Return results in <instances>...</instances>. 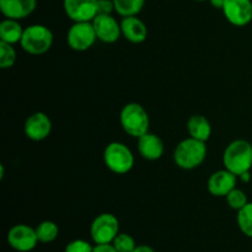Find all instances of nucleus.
I'll return each instance as SVG.
<instances>
[{
	"label": "nucleus",
	"mask_w": 252,
	"mask_h": 252,
	"mask_svg": "<svg viewBox=\"0 0 252 252\" xmlns=\"http://www.w3.org/2000/svg\"><path fill=\"white\" fill-rule=\"evenodd\" d=\"M103 161L113 174L125 175L133 169L134 155L126 144L112 142L103 150Z\"/></svg>",
	"instance_id": "nucleus-5"
},
{
	"label": "nucleus",
	"mask_w": 252,
	"mask_h": 252,
	"mask_svg": "<svg viewBox=\"0 0 252 252\" xmlns=\"http://www.w3.org/2000/svg\"><path fill=\"white\" fill-rule=\"evenodd\" d=\"M226 0H209V2H211V5L213 7H216V9H223L224 4H225Z\"/></svg>",
	"instance_id": "nucleus-28"
},
{
	"label": "nucleus",
	"mask_w": 252,
	"mask_h": 252,
	"mask_svg": "<svg viewBox=\"0 0 252 252\" xmlns=\"http://www.w3.org/2000/svg\"><path fill=\"white\" fill-rule=\"evenodd\" d=\"M20 44L29 54L41 56L51 49L53 44V33L44 25H30L24 30Z\"/></svg>",
	"instance_id": "nucleus-4"
},
{
	"label": "nucleus",
	"mask_w": 252,
	"mask_h": 252,
	"mask_svg": "<svg viewBox=\"0 0 252 252\" xmlns=\"http://www.w3.org/2000/svg\"><path fill=\"white\" fill-rule=\"evenodd\" d=\"M225 198L229 207H230L231 209H235V211H240L241 208H244V207L249 203L248 196H246L245 192L240 189H236V187L233 191L229 192L228 196H226Z\"/></svg>",
	"instance_id": "nucleus-23"
},
{
	"label": "nucleus",
	"mask_w": 252,
	"mask_h": 252,
	"mask_svg": "<svg viewBox=\"0 0 252 252\" xmlns=\"http://www.w3.org/2000/svg\"><path fill=\"white\" fill-rule=\"evenodd\" d=\"M94 246H91L90 243L81 239H76V240L70 241L66 245L65 251L64 252H93Z\"/></svg>",
	"instance_id": "nucleus-25"
},
{
	"label": "nucleus",
	"mask_w": 252,
	"mask_h": 252,
	"mask_svg": "<svg viewBox=\"0 0 252 252\" xmlns=\"http://www.w3.org/2000/svg\"><path fill=\"white\" fill-rule=\"evenodd\" d=\"M63 7L74 22L93 21L97 15V0H63Z\"/></svg>",
	"instance_id": "nucleus-10"
},
{
	"label": "nucleus",
	"mask_w": 252,
	"mask_h": 252,
	"mask_svg": "<svg viewBox=\"0 0 252 252\" xmlns=\"http://www.w3.org/2000/svg\"><path fill=\"white\" fill-rule=\"evenodd\" d=\"M207 157V145L194 138L181 140L175 148L174 161L184 170H193L203 164Z\"/></svg>",
	"instance_id": "nucleus-2"
},
{
	"label": "nucleus",
	"mask_w": 252,
	"mask_h": 252,
	"mask_svg": "<svg viewBox=\"0 0 252 252\" xmlns=\"http://www.w3.org/2000/svg\"><path fill=\"white\" fill-rule=\"evenodd\" d=\"M112 245L118 252H133L137 245L135 241L129 234H118L115 240L112 241Z\"/></svg>",
	"instance_id": "nucleus-24"
},
{
	"label": "nucleus",
	"mask_w": 252,
	"mask_h": 252,
	"mask_svg": "<svg viewBox=\"0 0 252 252\" xmlns=\"http://www.w3.org/2000/svg\"><path fill=\"white\" fill-rule=\"evenodd\" d=\"M238 176L229 170H219L209 176L207 189L214 197H226L230 191L236 187Z\"/></svg>",
	"instance_id": "nucleus-13"
},
{
	"label": "nucleus",
	"mask_w": 252,
	"mask_h": 252,
	"mask_svg": "<svg viewBox=\"0 0 252 252\" xmlns=\"http://www.w3.org/2000/svg\"><path fill=\"white\" fill-rule=\"evenodd\" d=\"M239 177H240V179L243 180L244 182H249V181H250V171L245 172V174H243V175H240Z\"/></svg>",
	"instance_id": "nucleus-30"
},
{
	"label": "nucleus",
	"mask_w": 252,
	"mask_h": 252,
	"mask_svg": "<svg viewBox=\"0 0 252 252\" xmlns=\"http://www.w3.org/2000/svg\"><path fill=\"white\" fill-rule=\"evenodd\" d=\"M97 39L93 21L74 22L66 33V42L73 51L85 52L94 46Z\"/></svg>",
	"instance_id": "nucleus-7"
},
{
	"label": "nucleus",
	"mask_w": 252,
	"mask_h": 252,
	"mask_svg": "<svg viewBox=\"0 0 252 252\" xmlns=\"http://www.w3.org/2000/svg\"><path fill=\"white\" fill-rule=\"evenodd\" d=\"M121 31L123 37L130 43H142L148 37L147 26L137 16L123 17L121 21Z\"/></svg>",
	"instance_id": "nucleus-16"
},
{
	"label": "nucleus",
	"mask_w": 252,
	"mask_h": 252,
	"mask_svg": "<svg viewBox=\"0 0 252 252\" xmlns=\"http://www.w3.org/2000/svg\"><path fill=\"white\" fill-rule=\"evenodd\" d=\"M24 30L19 20L5 19L0 24V42L15 44L20 43L24 34Z\"/></svg>",
	"instance_id": "nucleus-18"
},
{
	"label": "nucleus",
	"mask_w": 252,
	"mask_h": 252,
	"mask_svg": "<svg viewBox=\"0 0 252 252\" xmlns=\"http://www.w3.org/2000/svg\"><path fill=\"white\" fill-rule=\"evenodd\" d=\"M36 6L37 0H0V11L6 19H26Z\"/></svg>",
	"instance_id": "nucleus-14"
},
{
	"label": "nucleus",
	"mask_w": 252,
	"mask_h": 252,
	"mask_svg": "<svg viewBox=\"0 0 252 252\" xmlns=\"http://www.w3.org/2000/svg\"><path fill=\"white\" fill-rule=\"evenodd\" d=\"M187 132L189 137L206 143L211 138L212 126L202 115H193L187 121Z\"/></svg>",
	"instance_id": "nucleus-17"
},
{
	"label": "nucleus",
	"mask_w": 252,
	"mask_h": 252,
	"mask_svg": "<svg viewBox=\"0 0 252 252\" xmlns=\"http://www.w3.org/2000/svg\"><path fill=\"white\" fill-rule=\"evenodd\" d=\"M93 252H118L112 244H98L94 246Z\"/></svg>",
	"instance_id": "nucleus-27"
},
{
	"label": "nucleus",
	"mask_w": 252,
	"mask_h": 252,
	"mask_svg": "<svg viewBox=\"0 0 252 252\" xmlns=\"http://www.w3.org/2000/svg\"><path fill=\"white\" fill-rule=\"evenodd\" d=\"M223 165L236 176L249 172L252 167V144L245 139L233 140L225 148Z\"/></svg>",
	"instance_id": "nucleus-1"
},
{
	"label": "nucleus",
	"mask_w": 252,
	"mask_h": 252,
	"mask_svg": "<svg viewBox=\"0 0 252 252\" xmlns=\"http://www.w3.org/2000/svg\"><path fill=\"white\" fill-rule=\"evenodd\" d=\"M120 122L123 130L137 139L149 132V115L145 108L137 102H129L123 106L120 113Z\"/></svg>",
	"instance_id": "nucleus-3"
},
{
	"label": "nucleus",
	"mask_w": 252,
	"mask_h": 252,
	"mask_svg": "<svg viewBox=\"0 0 252 252\" xmlns=\"http://www.w3.org/2000/svg\"><path fill=\"white\" fill-rule=\"evenodd\" d=\"M115 2V11L120 16H137L143 10L145 0H113Z\"/></svg>",
	"instance_id": "nucleus-19"
},
{
	"label": "nucleus",
	"mask_w": 252,
	"mask_h": 252,
	"mask_svg": "<svg viewBox=\"0 0 252 252\" xmlns=\"http://www.w3.org/2000/svg\"><path fill=\"white\" fill-rule=\"evenodd\" d=\"M221 11L225 19L236 27H244L252 21L251 0H226Z\"/></svg>",
	"instance_id": "nucleus-9"
},
{
	"label": "nucleus",
	"mask_w": 252,
	"mask_h": 252,
	"mask_svg": "<svg viewBox=\"0 0 252 252\" xmlns=\"http://www.w3.org/2000/svg\"><path fill=\"white\" fill-rule=\"evenodd\" d=\"M196 1H199V2H202V1H207V0H196Z\"/></svg>",
	"instance_id": "nucleus-31"
},
{
	"label": "nucleus",
	"mask_w": 252,
	"mask_h": 252,
	"mask_svg": "<svg viewBox=\"0 0 252 252\" xmlns=\"http://www.w3.org/2000/svg\"><path fill=\"white\" fill-rule=\"evenodd\" d=\"M238 225L244 235L252 238V202L238 211Z\"/></svg>",
	"instance_id": "nucleus-21"
},
{
	"label": "nucleus",
	"mask_w": 252,
	"mask_h": 252,
	"mask_svg": "<svg viewBox=\"0 0 252 252\" xmlns=\"http://www.w3.org/2000/svg\"><path fill=\"white\" fill-rule=\"evenodd\" d=\"M138 152L145 160L155 161L164 154V143L157 134L148 132L138 138Z\"/></svg>",
	"instance_id": "nucleus-15"
},
{
	"label": "nucleus",
	"mask_w": 252,
	"mask_h": 252,
	"mask_svg": "<svg viewBox=\"0 0 252 252\" xmlns=\"http://www.w3.org/2000/svg\"><path fill=\"white\" fill-rule=\"evenodd\" d=\"M120 231V221L113 214L102 213L96 217L90 226V235L96 245L112 244Z\"/></svg>",
	"instance_id": "nucleus-6"
},
{
	"label": "nucleus",
	"mask_w": 252,
	"mask_h": 252,
	"mask_svg": "<svg viewBox=\"0 0 252 252\" xmlns=\"http://www.w3.org/2000/svg\"><path fill=\"white\" fill-rule=\"evenodd\" d=\"M14 44L0 42V68L10 69L16 63V51Z\"/></svg>",
	"instance_id": "nucleus-22"
},
{
	"label": "nucleus",
	"mask_w": 252,
	"mask_h": 252,
	"mask_svg": "<svg viewBox=\"0 0 252 252\" xmlns=\"http://www.w3.org/2000/svg\"><path fill=\"white\" fill-rule=\"evenodd\" d=\"M115 11L113 0H97V15H111Z\"/></svg>",
	"instance_id": "nucleus-26"
},
{
	"label": "nucleus",
	"mask_w": 252,
	"mask_h": 252,
	"mask_svg": "<svg viewBox=\"0 0 252 252\" xmlns=\"http://www.w3.org/2000/svg\"><path fill=\"white\" fill-rule=\"evenodd\" d=\"M133 252H155V251L148 245H139L133 250Z\"/></svg>",
	"instance_id": "nucleus-29"
},
{
	"label": "nucleus",
	"mask_w": 252,
	"mask_h": 252,
	"mask_svg": "<svg viewBox=\"0 0 252 252\" xmlns=\"http://www.w3.org/2000/svg\"><path fill=\"white\" fill-rule=\"evenodd\" d=\"M93 25L97 39L103 43H115L122 34L121 22L118 24L112 15H96L93 20Z\"/></svg>",
	"instance_id": "nucleus-11"
},
{
	"label": "nucleus",
	"mask_w": 252,
	"mask_h": 252,
	"mask_svg": "<svg viewBox=\"0 0 252 252\" xmlns=\"http://www.w3.org/2000/svg\"><path fill=\"white\" fill-rule=\"evenodd\" d=\"M7 243L14 250L19 252H31L39 241L36 229L26 224H17L7 233Z\"/></svg>",
	"instance_id": "nucleus-8"
},
{
	"label": "nucleus",
	"mask_w": 252,
	"mask_h": 252,
	"mask_svg": "<svg viewBox=\"0 0 252 252\" xmlns=\"http://www.w3.org/2000/svg\"><path fill=\"white\" fill-rule=\"evenodd\" d=\"M24 132L29 139L41 142L51 134L52 121L43 112L32 113L25 122Z\"/></svg>",
	"instance_id": "nucleus-12"
},
{
	"label": "nucleus",
	"mask_w": 252,
	"mask_h": 252,
	"mask_svg": "<svg viewBox=\"0 0 252 252\" xmlns=\"http://www.w3.org/2000/svg\"><path fill=\"white\" fill-rule=\"evenodd\" d=\"M36 233L39 243L49 244L58 238L59 228L54 221L44 220L37 225Z\"/></svg>",
	"instance_id": "nucleus-20"
}]
</instances>
